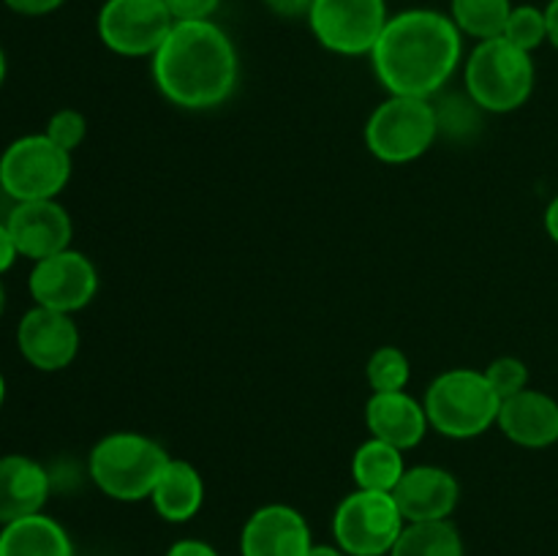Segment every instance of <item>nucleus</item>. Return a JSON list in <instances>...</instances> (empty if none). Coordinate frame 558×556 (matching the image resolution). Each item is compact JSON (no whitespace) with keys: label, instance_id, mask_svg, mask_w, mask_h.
<instances>
[{"label":"nucleus","instance_id":"1","mask_svg":"<svg viewBox=\"0 0 558 556\" xmlns=\"http://www.w3.org/2000/svg\"><path fill=\"white\" fill-rule=\"evenodd\" d=\"M368 58L376 80L390 96L430 98L461 65L463 33L441 11H398L387 20Z\"/></svg>","mask_w":558,"mask_h":556},{"label":"nucleus","instance_id":"2","mask_svg":"<svg viewBox=\"0 0 558 556\" xmlns=\"http://www.w3.org/2000/svg\"><path fill=\"white\" fill-rule=\"evenodd\" d=\"M150 60L158 93L189 112L227 104L240 80L234 41L213 20L174 22Z\"/></svg>","mask_w":558,"mask_h":556},{"label":"nucleus","instance_id":"3","mask_svg":"<svg viewBox=\"0 0 558 556\" xmlns=\"http://www.w3.org/2000/svg\"><path fill=\"white\" fill-rule=\"evenodd\" d=\"M534 82L537 69L532 52L515 47L505 36L477 41L463 65L466 96L483 112H515L532 98Z\"/></svg>","mask_w":558,"mask_h":556},{"label":"nucleus","instance_id":"4","mask_svg":"<svg viewBox=\"0 0 558 556\" xmlns=\"http://www.w3.org/2000/svg\"><path fill=\"white\" fill-rule=\"evenodd\" d=\"M169 452L156 439L136 431H114L93 445L87 472L96 488L118 501L150 499L167 469Z\"/></svg>","mask_w":558,"mask_h":556},{"label":"nucleus","instance_id":"5","mask_svg":"<svg viewBox=\"0 0 558 556\" xmlns=\"http://www.w3.org/2000/svg\"><path fill=\"white\" fill-rule=\"evenodd\" d=\"M436 434L447 439H474L496 425L501 398L477 368H450L436 376L423 398Z\"/></svg>","mask_w":558,"mask_h":556},{"label":"nucleus","instance_id":"6","mask_svg":"<svg viewBox=\"0 0 558 556\" xmlns=\"http://www.w3.org/2000/svg\"><path fill=\"white\" fill-rule=\"evenodd\" d=\"M439 129L430 98L387 96L365 123V147L385 164H409L434 147Z\"/></svg>","mask_w":558,"mask_h":556},{"label":"nucleus","instance_id":"7","mask_svg":"<svg viewBox=\"0 0 558 556\" xmlns=\"http://www.w3.org/2000/svg\"><path fill=\"white\" fill-rule=\"evenodd\" d=\"M403 527L407 518L390 491H352L332 516V537L349 556H390Z\"/></svg>","mask_w":558,"mask_h":556},{"label":"nucleus","instance_id":"8","mask_svg":"<svg viewBox=\"0 0 558 556\" xmlns=\"http://www.w3.org/2000/svg\"><path fill=\"white\" fill-rule=\"evenodd\" d=\"M71 153L47 134H27L0 156V189L14 202L58 200L71 180Z\"/></svg>","mask_w":558,"mask_h":556},{"label":"nucleus","instance_id":"9","mask_svg":"<svg viewBox=\"0 0 558 556\" xmlns=\"http://www.w3.org/2000/svg\"><path fill=\"white\" fill-rule=\"evenodd\" d=\"M305 20L327 52L363 58L374 52L390 11L387 0H314Z\"/></svg>","mask_w":558,"mask_h":556},{"label":"nucleus","instance_id":"10","mask_svg":"<svg viewBox=\"0 0 558 556\" xmlns=\"http://www.w3.org/2000/svg\"><path fill=\"white\" fill-rule=\"evenodd\" d=\"M172 27L163 0H104L96 16L101 44L123 58H153Z\"/></svg>","mask_w":558,"mask_h":556},{"label":"nucleus","instance_id":"11","mask_svg":"<svg viewBox=\"0 0 558 556\" xmlns=\"http://www.w3.org/2000/svg\"><path fill=\"white\" fill-rule=\"evenodd\" d=\"M27 289L36 305L44 309L63 311V314H76L98 292V270L82 251L65 249L60 254L47 256V259L33 262Z\"/></svg>","mask_w":558,"mask_h":556},{"label":"nucleus","instance_id":"12","mask_svg":"<svg viewBox=\"0 0 558 556\" xmlns=\"http://www.w3.org/2000/svg\"><path fill=\"white\" fill-rule=\"evenodd\" d=\"M16 347L36 371H63L80 352V327L71 314L33 305L16 327Z\"/></svg>","mask_w":558,"mask_h":556},{"label":"nucleus","instance_id":"13","mask_svg":"<svg viewBox=\"0 0 558 556\" xmlns=\"http://www.w3.org/2000/svg\"><path fill=\"white\" fill-rule=\"evenodd\" d=\"M5 227L14 238L20 256L31 262L71 249V238H74V221L58 200L14 202Z\"/></svg>","mask_w":558,"mask_h":556},{"label":"nucleus","instance_id":"14","mask_svg":"<svg viewBox=\"0 0 558 556\" xmlns=\"http://www.w3.org/2000/svg\"><path fill=\"white\" fill-rule=\"evenodd\" d=\"M314 548L311 527L289 505H265L245 521L240 534L243 556H308Z\"/></svg>","mask_w":558,"mask_h":556},{"label":"nucleus","instance_id":"15","mask_svg":"<svg viewBox=\"0 0 558 556\" xmlns=\"http://www.w3.org/2000/svg\"><path fill=\"white\" fill-rule=\"evenodd\" d=\"M407 523L447 521L461 499V485L456 474L434 463H420L403 472L401 483L392 491Z\"/></svg>","mask_w":558,"mask_h":556},{"label":"nucleus","instance_id":"16","mask_svg":"<svg viewBox=\"0 0 558 556\" xmlns=\"http://www.w3.org/2000/svg\"><path fill=\"white\" fill-rule=\"evenodd\" d=\"M496 425L515 445L543 450L558 442V401L548 392L526 387L501 401Z\"/></svg>","mask_w":558,"mask_h":556},{"label":"nucleus","instance_id":"17","mask_svg":"<svg viewBox=\"0 0 558 556\" xmlns=\"http://www.w3.org/2000/svg\"><path fill=\"white\" fill-rule=\"evenodd\" d=\"M365 423L371 436L390 442L403 452L417 447L430 428L423 401L409 396L407 390L374 392L365 403Z\"/></svg>","mask_w":558,"mask_h":556},{"label":"nucleus","instance_id":"18","mask_svg":"<svg viewBox=\"0 0 558 556\" xmlns=\"http://www.w3.org/2000/svg\"><path fill=\"white\" fill-rule=\"evenodd\" d=\"M49 491L52 483L41 463L20 452L0 456V527L41 512Z\"/></svg>","mask_w":558,"mask_h":556},{"label":"nucleus","instance_id":"19","mask_svg":"<svg viewBox=\"0 0 558 556\" xmlns=\"http://www.w3.org/2000/svg\"><path fill=\"white\" fill-rule=\"evenodd\" d=\"M150 501L163 521H191L205 501V480H202L199 469L185 458H169L167 469L153 488Z\"/></svg>","mask_w":558,"mask_h":556},{"label":"nucleus","instance_id":"20","mask_svg":"<svg viewBox=\"0 0 558 556\" xmlns=\"http://www.w3.org/2000/svg\"><path fill=\"white\" fill-rule=\"evenodd\" d=\"M0 556H74V543L54 518L36 512L0 529Z\"/></svg>","mask_w":558,"mask_h":556},{"label":"nucleus","instance_id":"21","mask_svg":"<svg viewBox=\"0 0 558 556\" xmlns=\"http://www.w3.org/2000/svg\"><path fill=\"white\" fill-rule=\"evenodd\" d=\"M407 469L403 450L392 447L390 442L376 439V436L365 439L352 458V478L357 488L390 491L392 494Z\"/></svg>","mask_w":558,"mask_h":556},{"label":"nucleus","instance_id":"22","mask_svg":"<svg viewBox=\"0 0 558 556\" xmlns=\"http://www.w3.org/2000/svg\"><path fill=\"white\" fill-rule=\"evenodd\" d=\"M390 556H463V540L450 518L407 523Z\"/></svg>","mask_w":558,"mask_h":556},{"label":"nucleus","instance_id":"23","mask_svg":"<svg viewBox=\"0 0 558 556\" xmlns=\"http://www.w3.org/2000/svg\"><path fill=\"white\" fill-rule=\"evenodd\" d=\"M512 14V0H450V16L463 36L499 38Z\"/></svg>","mask_w":558,"mask_h":556},{"label":"nucleus","instance_id":"24","mask_svg":"<svg viewBox=\"0 0 558 556\" xmlns=\"http://www.w3.org/2000/svg\"><path fill=\"white\" fill-rule=\"evenodd\" d=\"M365 376H368V385L374 392L407 390L409 379H412V363H409L403 349L379 347L368 358Z\"/></svg>","mask_w":558,"mask_h":556},{"label":"nucleus","instance_id":"25","mask_svg":"<svg viewBox=\"0 0 558 556\" xmlns=\"http://www.w3.org/2000/svg\"><path fill=\"white\" fill-rule=\"evenodd\" d=\"M501 36L512 41L515 47L534 52L548 41V20H545V9L532 3L512 5V14L507 20V27Z\"/></svg>","mask_w":558,"mask_h":556},{"label":"nucleus","instance_id":"26","mask_svg":"<svg viewBox=\"0 0 558 556\" xmlns=\"http://www.w3.org/2000/svg\"><path fill=\"white\" fill-rule=\"evenodd\" d=\"M483 374H485V379L490 382V387H494L496 396H499L501 401L529 387V365L523 363L521 358H512V354L496 358L494 363L483 371Z\"/></svg>","mask_w":558,"mask_h":556},{"label":"nucleus","instance_id":"27","mask_svg":"<svg viewBox=\"0 0 558 556\" xmlns=\"http://www.w3.org/2000/svg\"><path fill=\"white\" fill-rule=\"evenodd\" d=\"M44 134H47L54 145L63 147L65 153H74L87 136V118L80 109H58V112L47 120Z\"/></svg>","mask_w":558,"mask_h":556},{"label":"nucleus","instance_id":"28","mask_svg":"<svg viewBox=\"0 0 558 556\" xmlns=\"http://www.w3.org/2000/svg\"><path fill=\"white\" fill-rule=\"evenodd\" d=\"M167 9L172 11L174 22H194V20H213L221 0H163Z\"/></svg>","mask_w":558,"mask_h":556},{"label":"nucleus","instance_id":"29","mask_svg":"<svg viewBox=\"0 0 558 556\" xmlns=\"http://www.w3.org/2000/svg\"><path fill=\"white\" fill-rule=\"evenodd\" d=\"M3 3L20 16H47L58 11L65 0H3Z\"/></svg>","mask_w":558,"mask_h":556},{"label":"nucleus","instance_id":"30","mask_svg":"<svg viewBox=\"0 0 558 556\" xmlns=\"http://www.w3.org/2000/svg\"><path fill=\"white\" fill-rule=\"evenodd\" d=\"M265 5L281 20H300V16H308L314 0H265Z\"/></svg>","mask_w":558,"mask_h":556},{"label":"nucleus","instance_id":"31","mask_svg":"<svg viewBox=\"0 0 558 556\" xmlns=\"http://www.w3.org/2000/svg\"><path fill=\"white\" fill-rule=\"evenodd\" d=\"M167 556H218V551L213 548L210 543H205V540L185 537V540H178V543L169 545Z\"/></svg>","mask_w":558,"mask_h":556},{"label":"nucleus","instance_id":"32","mask_svg":"<svg viewBox=\"0 0 558 556\" xmlns=\"http://www.w3.org/2000/svg\"><path fill=\"white\" fill-rule=\"evenodd\" d=\"M16 259H20V251H16L14 238H11L5 221H0V278L14 267Z\"/></svg>","mask_w":558,"mask_h":556},{"label":"nucleus","instance_id":"33","mask_svg":"<svg viewBox=\"0 0 558 556\" xmlns=\"http://www.w3.org/2000/svg\"><path fill=\"white\" fill-rule=\"evenodd\" d=\"M543 221H545V232H548V238L554 240V243H558V194L548 202V207H545Z\"/></svg>","mask_w":558,"mask_h":556},{"label":"nucleus","instance_id":"34","mask_svg":"<svg viewBox=\"0 0 558 556\" xmlns=\"http://www.w3.org/2000/svg\"><path fill=\"white\" fill-rule=\"evenodd\" d=\"M545 20H548V44L558 49V0L545 5Z\"/></svg>","mask_w":558,"mask_h":556},{"label":"nucleus","instance_id":"35","mask_svg":"<svg viewBox=\"0 0 558 556\" xmlns=\"http://www.w3.org/2000/svg\"><path fill=\"white\" fill-rule=\"evenodd\" d=\"M308 556H349V554L343 548H338V545H316L314 543V548H311Z\"/></svg>","mask_w":558,"mask_h":556},{"label":"nucleus","instance_id":"36","mask_svg":"<svg viewBox=\"0 0 558 556\" xmlns=\"http://www.w3.org/2000/svg\"><path fill=\"white\" fill-rule=\"evenodd\" d=\"M5 71H9V60H5L3 47H0V85H3V82H5Z\"/></svg>","mask_w":558,"mask_h":556},{"label":"nucleus","instance_id":"37","mask_svg":"<svg viewBox=\"0 0 558 556\" xmlns=\"http://www.w3.org/2000/svg\"><path fill=\"white\" fill-rule=\"evenodd\" d=\"M5 311V287H3V278H0V316Z\"/></svg>","mask_w":558,"mask_h":556},{"label":"nucleus","instance_id":"38","mask_svg":"<svg viewBox=\"0 0 558 556\" xmlns=\"http://www.w3.org/2000/svg\"><path fill=\"white\" fill-rule=\"evenodd\" d=\"M3 403H5V376L0 374V409H3Z\"/></svg>","mask_w":558,"mask_h":556}]
</instances>
